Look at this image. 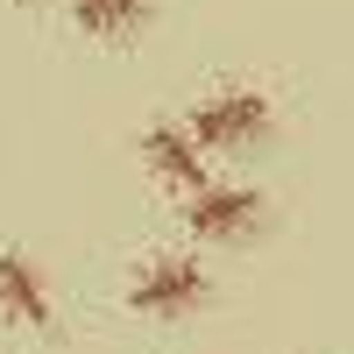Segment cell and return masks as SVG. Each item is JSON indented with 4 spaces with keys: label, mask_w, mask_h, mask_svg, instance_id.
<instances>
[{
    "label": "cell",
    "mask_w": 354,
    "mask_h": 354,
    "mask_svg": "<svg viewBox=\"0 0 354 354\" xmlns=\"http://www.w3.org/2000/svg\"><path fill=\"white\" fill-rule=\"evenodd\" d=\"M270 100L248 93V85H220V93H205L198 113H192V142L198 149H255L262 135H270Z\"/></svg>",
    "instance_id": "obj_1"
},
{
    "label": "cell",
    "mask_w": 354,
    "mask_h": 354,
    "mask_svg": "<svg viewBox=\"0 0 354 354\" xmlns=\"http://www.w3.org/2000/svg\"><path fill=\"white\" fill-rule=\"evenodd\" d=\"M128 305H135L142 319H185V312L205 305V270H198L192 255H156L149 270L135 277Z\"/></svg>",
    "instance_id": "obj_2"
},
{
    "label": "cell",
    "mask_w": 354,
    "mask_h": 354,
    "mask_svg": "<svg viewBox=\"0 0 354 354\" xmlns=\"http://www.w3.org/2000/svg\"><path fill=\"white\" fill-rule=\"evenodd\" d=\"M185 220H192V234H205V241H248L262 227V198L234 192V185H198L192 205H185Z\"/></svg>",
    "instance_id": "obj_3"
},
{
    "label": "cell",
    "mask_w": 354,
    "mask_h": 354,
    "mask_svg": "<svg viewBox=\"0 0 354 354\" xmlns=\"http://www.w3.org/2000/svg\"><path fill=\"white\" fill-rule=\"evenodd\" d=\"M142 156H149V170L163 177V185H177V192H198V185H205V163H198V142H192V128H170V121H156L149 135H142Z\"/></svg>",
    "instance_id": "obj_4"
},
{
    "label": "cell",
    "mask_w": 354,
    "mask_h": 354,
    "mask_svg": "<svg viewBox=\"0 0 354 354\" xmlns=\"http://www.w3.org/2000/svg\"><path fill=\"white\" fill-rule=\"evenodd\" d=\"M0 319L21 326H50V283L28 255H0Z\"/></svg>",
    "instance_id": "obj_5"
},
{
    "label": "cell",
    "mask_w": 354,
    "mask_h": 354,
    "mask_svg": "<svg viewBox=\"0 0 354 354\" xmlns=\"http://www.w3.org/2000/svg\"><path fill=\"white\" fill-rule=\"evenodd\" d=\"M149 8L156 0H71V21L85 36H100V43H121V36H135L149 21Z\"/></svg>",
    "instance_id": "obj_6"
}]
</instances>
